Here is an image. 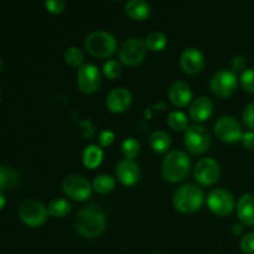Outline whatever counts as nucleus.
Here are the masks:
<instances>
[{
  "label": "nucleus",
  "mask_w": 254,
  "mask_h": 254,
  "mask_svg": "<svg viewBox=\"0 0 254 254\" xmlns=\"http://www.w3.org/2000/svg\"><path fill=\"white\" fill-rule=\"evenodd\" d=\"M243 122L248 128L254 131V102L246 106L243 111Z\"/></svg>",
  "instance_id": "obj_33"
},
{
  "label": "nucleus",
  "mask_w": 254,
  "mask_h": 254,
  "mask_svg": "<svg viewBox=\"0 0 254 254\" xmlns=\"http://www.w3.org/2000/svg\"><path fill=\"white\" fill-rule=\"evenodd\" d=\"M103 72L109 78H117L122 72V66L117 60H108L103 64Z\"/></svg>",
  "instance_id": "obj_31"
},
{
  "label": "nucleus",
  "mask_w": 254,
  "mask_h": 254,
  "mask_svg": "<svg viewBox=\"0 0 254 254\" xmlns=\"http://www.w3.org/2000/svg\"><path fill=\"white\" fill-rule=\"evenodd\" d=\"M247 61H246V57L243 55H236L235 57L231 61V66H232L233 72L235 71H245V67Z\"/></svg>",
  "instance_id": "obj_35"
},
{
  "label": "nucleus",
  "mask_w": 254,
  "mask_h": 254,
  "mask_svg": "<svg viewBox=\"0 0 254 254\" xmlns=\"http://www.w3.org/2000/svg\"><path fill=\"white\" fill-rule=\"evenodd\" d=\"M169 99L171 103L178 107H184L189 104V102L192 98V92H191L190 86L184 81H175L171 83L168 91Z\"/></svg>",
  "instance_id": "obj_17"
},
{
  "label": "nucleus",
  "mask_w": 254,
  "mask_h": 254,
  "mask_svg": "<svg viewBox=\"0 0 254 254\" xmlns=\"http://www.w3.org/2000/svg\"><path fill=\"white\" fill-rule=\"evenodd\" d=\"M114 186H116V180L113 176L108 175V174H101V175L96 176L92 183V188L99 193L111 192Z\"/></svg>",
  "instance_id": "obj_24"
},
{
  "label": "nucleus",
  "mask_w": 254,
  "mask_h": 254,
  "mask_svg": "<svg viewBox=\"0 0 254 254\" xmlns=\"http://www.w3.org/2000/svg\"><path fill=\"white\" fill-rule=\"evenodd\" d=\"M0 200H1V208H4V206H5V196H4V193H0Z\"/></svg>",
  "instance_id": "obj_40"
},
{
  "label": "nucleus",
  "mask_w": 254,
  "mask_h": 254,
  "mask_svg": "<svg viewBox=\"0 0 254 254\" xmlns=\"http://www.w3.org/2000/svg\"><path fill=\"white\" fill-rule=\"evenodd\" d=\"M190 159L181 150H173L164 158L161 164V174L164 179L171 183H178L185 179L190 170Z\"/></svg>",
  "instance_id": "obj_2"
},
{
  "label": "nucleus",
  "mask_w": 254,
  "mask_h": 254,
  "mask_svg": "<svg viewBox=\"0 0 254 254\" xmlns=\"http://www.w3.org/2000/svg\"><path fill=\"white\" fill-rule=\"evenodd\" d=\"M64 60H66L67 64L72 67H81L82 64H83L84 55L78 47L71 46L66 50L64 52Z\"/></svg>",
  "instance_id": "obj_28"
},
{
  "label": "nucleus",
  "mask_w": 254,
  "mask_h": 254,
  "mask_svg": "<svg viewBox=\"0 0 254 254\" xmlns=\"http://www.w3.org/2000/svg\"><path fill=\"white\" fill-rule=\"evenodd\" d=\"M77 83L84 93H93L101 84V73L93 64H83L77 73Z\"/></svg>",
  "instance_id": "obj_12"
},
{
  "label": "nucleus",
  "mask_w": 254,
  "mask_h": 254,
  "mask_svg": "<svg viewBox=\"0 0 254 254\" xmlns=\"http://www.w3.org/2000/svg\"><path fill=\"white\" fill-rule=\"evenodd\" d=\"M241 140H242V144L245 148L254 150V131L253 130L243 133L242 139H241Z\"/></svg>",
  "instance_id": "obj_38"
},
{
  "label": "nucleus",
  "mask_w": 254,
  "mask_h": 254,
  "mask_svg": "<svg viewBox=\"0 0 254 254\" xmlns=\"http://www.w3.org/2000/svg\"><path fill=\"white\" fill-rule=\"evenodd\" d=\"M240 247L246 254H254V233H247L241 238Z\"/></svg>",
  "instance_id": "obj_32"
},
{
  "label": "nucleus",
  "mask_w": 254,
  "mask_h": 254,
  "mask_svg": "<svg viewBox=\"0 0 254 254\" xmlns=\"http://www.w3.org/2000/svg\"><path fill=\"white\" fill-rule=\"evenodd\" d=\"M237 215L242 225H254V196L245 193L240 197L237 203Z\"/></svg>",
  "instance_id": "obj_19"
},
{
  "label": "nucleus",
  "mask_w": 254,
  "mask_h": 254,
  "mask_svg": "<svg viewBox=\"0 0 254 254\" xmlns=\"http://www.w3.org/2000/svg\"><path fill=\"white\" fill-rule=\"evenodd\" d=\"M102 159H103V150L96 144L87 145L82 154V161L89 169L97 168L102 163Z\"/></svg>",
  "instance_id": "obj_22"
},
{
  "label": "nucleus",
  "mask_w": 254,
  "mask_h": 254,
  "mask_svg": "<svg viewBox=\"0 0 254 254\" xmlns=\"http://www.w3.org/2000/svg\"><path fill=\"white\" fill-rule=\"evenodd\" d=\"M117 178L124 185H133L139 180V166L133 159H123L117 164L116 168Z\"/></svg>",
  "instance_id": "obj_16"
},
{
  "label": "nucleus",
  "mask_w": 254,
  "mask_h": 254,
  "mask_svg": "<svg viewBox=\"0 0 254 254\" xmlns=\"http://www.w3.org/2000/svg\"><path fill=\"white\" fill-rule=\"evenodd\" d=\"M232 232L235 233V235H240V233H242L243 232V225H235L233 226V230H232Z\"/></svg>",
  "instance_id": "obj_39"
},
{
  "label": "nucleus",
  "mask_w": 254,
  "mask_h": 254,
  "mask_svg": "<svg viewBox=\"0 0 254 254\" xmlns=\"http://www.w3.org/2000/svg\"><path fill=\"white\" fill-rule=\"evenodd\" d=\"M215 133L221 140L226 143H235L242 139L243 131L240 122L231 116H222L216 121Z\"/></svg>",
  "instance_id": "obj_9"
},
{
  "label": "nucleus",
  "mask_w": 254,
  "mask_h": 254,
  "mask_svg": "<svg viewBox=\"0 0 254 254\" xmlns=\"http://www.w3.org/2000/svg\"><path fill=\"white\" fill-rule=\"evenodd\" d=\"M107 226L106 213L99 206L91 203L77 211L74 228L86 238H96L104 232Z\"/></svg>",
  "instance_id": "obj_1"
},
{
  "label": "nucleus",
  "mask_w": 254,
  "mask_h": 254,
  "mask_svg": "<svg viewBox=\"0 0 254 254\" xmlns=\"http://www.w3.org/2000/svg\"><path fill=\"white\" fill-rule=\"evenodd\" d=\"M240 81L245 91L254 93V68H246L241 74Z\"/></svg>",
  "instance_id": "obj_30"
},
{
  "label": "nucleus",
  "mask_w": 254,
  "mask_h": 254,
  "mask_svg": "<svg viewBox=\"0 0 254 254\" xmlns=\"http://www.w3.org/2000/svg\"><path fill=\"white\" fill-rule=\"evenodd\" d=\"M166 42H168V37L160 31H151L145 39L146 47L151 51H160L166 46Z\"/></svg>",
  "instance_id": "obj_26"
},
{
  "label": "nucleus",
  "mask_w": 254,
  "mask_h": 254,
  "mask_svg": "<svg viewBox=\"0 0 254 254\" xmlns=\"http://www.w3.org/2000/svg\"><path fill=\"white\" fill-rule=\"evenodd\" d=\"M20 183V175L14 168L7 165L0 166V188L1 190H11Z\"/></svg>",
  "instance_id": "obj_21"
},
{
  "label": "nucleus",
  "mask_w": 254,
  "mask_h": 254,
  "mask_svg": "<svg viewBox=\"0 0 254 254\" xmlns=\"http://www.w3.org/2000/svg\"><path fill=\"white\" fill-rule=\"evenodd\" d=\"M180 64L186 73H198L205 66V56L201 50L196 47H188L181 54Z\"/></svg>",
  "instance_id": "obj_14"
},
{
  "label": "nucleus",
  "mask_w": 254,
  "mask_h": 254,
  "mask_svg": "<svg viewBox=\"0 0 254 254\" xmlns=\"http://www.w3.org/2000/svg\"><path fill=\"white\" fill-rule=\"evenodd\" d=\"M126 12L135 20H144L150 15L151 6L144 0H129L126 2Z\"/></svg>",
  "instance_id": "obj_20"
},
{
  "label": "nucleus",
  "mask_w": 254,
  "mask_h": 254,
  "mask_svg": "<svg viewBox=\"0 0 254 254\" xmlns=\"http://www.w3.org/2000/svg\"><path fill=\"white\" fill-rule=\"evenodd\" d=\"M81 128H82V135L87 136V138H92L94 134V126L92 124L91 121L88 119H84V121L81 122Z\"/></svg>",
  "instance_id": "obj_36"
},
{
  "label": "nucleus",
  "mask_w": 254,
  "mask_h": 254,
  "mask_svg": "<svg viewBox=\"0 0 254 254\" xmlns=\"http://www.w3.org/2000/svg\"><path fill=\"white\" fill-rule=\"evenodd\" d=\"M174 206L180 212L189 213L198 210L203 202V192L193 184H185L175 191L173 197Z\"/></svg>",
  "instance_id": "obj_3"
},
{
  "label": "nucleus",
  "mask_w": 254,
  "mask_h": 254,
  "mask_svg": "<svg viewBox=\"0 0 254 254\" xmlns=\"http://www.w3.org/2000/svg\"><path fill=\"white\" fill-rule=\"evenodd\" d=\"M122 153L126 156V159H134L140 151V145L135 138H127L122 143Z\"/></svg>",
  "instance_id": "obj_29"
},
{
  "label": "nucleus",
  "mask_w": 254,
  "mask_h": 254,
  "mask_svg": "<svg viewBox=\"0 0 254 254\" xmlns=\"http://www.w3.org/2000/svg\"><path fill=\"white\" fill-rule=\"evenodd\" d=\"M213 112V102L208 97H197L190 106V117L195 122H203L211 117Z\"/></svg>",
  "instance_id": "obj_18"
},
{
  "label": "nucleus",
  "mask_w": 254,
  "mask_h": 254,
  "mask_svg": "<svg viewBox=\"0 0 254 254\" xmlns=\"http://www.w3.org/2000/svg\"><path fill=\"white\" fill-rule=\"evenodd\" d=\"M235 197L225 189H213L207 197V206L212 212L220 216H226L235 208Z\"/></svg>",
  "instance_id": "obj_11"
},
{
  "label": "nucleus",
  "mask_w": 254,
  "mask_h": 254,
  "mask_svg": "<svg viewBox=\"0 0 254 254\" xmlns=\"http://www.w3.org/2000/svg\"><path fill=\"white\" fill-rule=\"evenodd\" d=\"M86 50L96 57H108L117 49V40L111 32L97 30L88 34L84 40Z\"/></svg>",
  "instance_id": "obj_4"
},
{
  "label": "nucleus",
  "mask_w": 254,
  "mask_h": 254,
  "mask_svg": "<svg viewBox=\"0 0 254 254\" xmlns=\"http://www.w3.org/2000/svg\"><path fill=\"white\" fill-rule=\"evenodd\" d=\"M131 93L126 87H116L107 96V107L111 112H123L130 106Z\"/></svg>",
  "instance_id": "obj_15"
},
{
  "label": "nucleus",
  "mask_w": 254,
  "mask_h": 254,
  "mask_svg": "<svg viewBox=\"0 0 254 254\" xmlns=\"http://www.w3.org/2000/svg\"><path fill=\"white\" fill-rule=\"evenodd\" d=\"M149 144L158 153H165L170 148L171 139L169 134L164 130H155L154 133H151L150 138H149Z\"/></svg>",
  "instance_id": "obj_23"
},
{
  "label": "nucleus",
  "mask_w": 254,
  "mask_h": 254,
  "mask_svg": "<svg viewBox=\"0 0 254 254\" xmlns=\"http://www.w3.org/2000/svg\"><path fill=\"white\" fill-rule=\"evenodd\" d=\"M45 4H46V7L49 11L57 14V12L64 11L66 2H64V0H47Z\"/></svg>",
  "instance_id": "obj_34"
},
{
  "label": "nucleus",
  "mask_w": 254,
  "mask_h": 254,
  "mask_svg": "<svg viewBox=\"0 0 254 254\" xmlns=\"http://www.w3.org/2000/svg\"><path fill=\"white\" fill-rule=\"evenodd\" d=\"M113 140H114V133L112 130L106 129V130L101 131V134H99V143H101V145L107 146L109 145V144L113 143Z\"/></svg>",
  "instance_id": "obj_37"
},
{
  "label": "nucleus",
  "mask_w": 254,
  "mask_h": 254,
  "mask_svg": "<svg viewBox=\"0 0 254 254\" xmlns=\"http://www.w3.org/2000/svg\"><path fill=\"white\" fill-rule=\"evenodd\" d=\"M49 210L40 201L34 198L24 200L19 206V216L30 227H39L46 221Z\"/></svg>",
  "instance_id": "obj_5"
},
{
  "label": "nucleus",
  "mask_w": 254,
  "mask_h": 254,
  "mask_svg": "<svg viewBox=\"0 0 254 254\" xmlns=\"http://www.w3.org/2000/svg\"><path fill=\"white\" fill-rule=\"evenodd\" d=\"M168 123L174 130H183V129H188L189 121L185 113L180 111H173L169 113L168 116Z\"/></svg>",
  "instance_id": "obj_27"
},
{
  "label": "nucleus",
  "mask_w": 254,
  "mask_h": 254,
  "mask_svg": "<svg viewBox=\"0 0 254 254\" xmlns=\"http://www.w3.org/2000/svg\"><path fill=\"white\" fill-rule=\"evenodd\" d=\"M220 165L217 161L212 158H203L195 165L193 169V176L195 180L202 185H210L217 181L220 178Z\"/></svg>",
  "instance_id": "obj_13"
},
{
  "label": "nucleus",
  "mask_w": 254,
  "mask_h": 254,
  "mask_svg": "<svg viewBox=\"0 0 254 254\" xmlns=\"http://www.w3.org/2000/svg\"><path fill=\"white\" fill-rule=\"evenodd\" d=\"M184 141H185L186 148L195 154L203 153L208 148L211 141L210 131L202 126L193 124L189 126L185 130L184 135Z\"/></svg>",
  "instance_id": "obj_7"
},
{
  "label": "nucleus",
  "mask_w": 254,
  "mask_h": 254,
  "mask_svg": "<svg viewBox=\"0 0 254 254\" xmlns=\"http://www.w3.org/2000/svg\"><path fill=\"white\" fill-rule=\"evenodd\" d=\"M237 74L231 69H220L210 81V87L215 94L220 97H228L237 89Z\"/></svg>",
  "instance_id": "obj_8"
},
{
  "label": "nucleus",
  "mask_w": 254,
  "mask_h": 254,
  "mask_svg": "<svg viewBox=\"0 0 254 254\" xmlns=\"http://www.w3.org/2000/svg\"><path fill=\"white\" fill-rule=\"evenodd\" d=\"M47 210H49L50 215L55 216V217H62L71 211V203L66 198H54L47 206Z\"/></svg>",
  "instance_id": "obj_25"
},
{
  "label": "nucleus",
  "mask_w": 254,
  "mask_h": 254,
  "mask_svg": "<svg viewBox=\"0 0 254 254\" xmlns=\"http://www.w3.org/2000/svg\"><path fill=\"white\" fill-rule=\"evenodd\" d=\"M62 189L66 195L76 201H84L92 192V185L89 181L83 176L76 175V174H72L64 179Z\"/></svg>",
  "instance_id": "obj_10"
},
{
  "label": "nucleus",
  "mask_w": 254,
  "mask_h": 254,
  "mask_svg": "<svg viewBox=\"0 0 254 254\" xmlns=\"http://www.w3.org/2000/svg\"><path fill=\"white\" fill-rule=\"evenodd\" d=\"M148 47L144 40L139 37L127 39L119 47V59L127 66H135L145 57Z\"/></svg>",
  "instance_id": "obj_6"
}]
</instances>
